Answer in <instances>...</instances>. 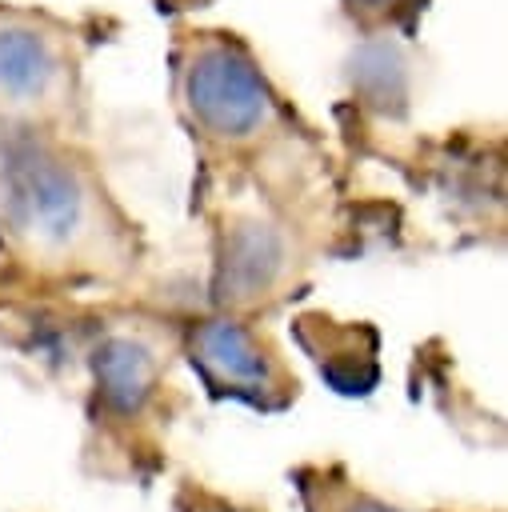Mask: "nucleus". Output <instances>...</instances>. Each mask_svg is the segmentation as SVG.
<instances>
[{
  "label": "nucleus",
  "mask_w": 508,
  "mask_h": 512,
  "mask_svg": "<svg viewBox=\"0 0 508 512\" xmlns=\"http://www.w3.org/2000/svg\"><path fill=\"white\" fill-rule=\"evenodd\" d=\"M192 364L200 376L228 396L264 400L280 388V364L272 352L236 320H208L192 332Z\"/></svg>",
  "instance_id": "20e7f679"
},
{
  "label": "nucleus",
  "mask_w": 508,
  "mask_h": 512,
  "mask_svg": "<svg viewBox=\"0 0 508 512\" xmlns=\"http://www.w3.org/2000/svg\"><path fill=\"white\" fill-rule=\"evenodd\" d=\"M328 512H396V508H388V504H380V500H368V496H344V500H336Z\"/></svg>",
  "instance_id": "6e6552de"
},
{
  "label": "nucleus",
  "mask_w": 508,
  "mask_h": 512,
  "mask_svg": "<svg viewBox=\"0 0 508 512\" xmlns=\"http://www.w3.org/2000/svg\"><path fill=\"white\" fill-rule=\"evenodd\" d=\"M168 8H200V4H212V0H164Z\"/></svg>",
  "instance_id": "1a4fd4ad"
},
{
  "label": "nucleus",
  "mask_w": 508,
  "mask_h": 512,
  "mask_svg": "<svg viewBox=\"0 0 508 512\" xmlns=\"http://www.w3.org/2000/svg\"><path fill=\"white\" fill-rule=\"evenodd\" d=\"M344 12L364 24V28H388V24H400L416 12L420 0H340Z\"/></svg>",
  "instance_id": "0eeeda50"
},
{
  "label": "nucleus",
  "mask_w": 508,
  "mask_h": 512,
  "mask_svg": "<svg viewBox=\"0 0 508 512\" xmlns=\"http://www.w3.org/2000/svg\"><path fill=\"white\" fill-rule=\"evenodd\" d=\"M176 96L192 128L224 144H244L280 116L260 64L228 32H188V40H180Z\"/></svg>",
  "instance_id": "f03ea898"
},
{
  "label": "nucleus",
  "mask_w": 508,
  "mask_h": 512,
  "mask_svg": "<svg viewBox=\"0 0 508 512\" xmlns=\"http://www.w3.org/2000/svg\"><path fill=\"white\" fill-rule=\"evenodd\" d=\"M284 268V236L264 220H236L224 236L216 296L220 300H256L264 296Z\"/></svg>",
  "instance_id": "39448f33"
},
{
  "label": "nucleus",
  "mask_w": 508,
  "mask_h": 512,
  "mask_svg": "<svg viewBox=\"0 0 508 512\" xmlns=\"http://www.w3.org/2000/svg\"><path fill=\"white\" fill-rule=\"evenodd\" d=\"M0 228L24 256L56 264L120 240L92 176L44 144H12L0 160Z\"/></svg>",
  "instance_id": "f257e3e1"
},
{
  "label": "nucleus",
  "mask_w": 508,
  "mask_h": 512,
  "mask_svg": "<svg viewBox=\"0 0 508 512\" xmlns=\"http://www.w3.org/2000/svg\"><path fill=\"white\" fill-rule=\"evenodd\" d=\"M96 376H100V388H104L112 408L136 412L148 400V392H152L156 364H152L144 344H136V340H108L96 352Z\"/></svg>",
  "instance_id": "423d86ee"
},
{
  "label": "nucleus",
  "mask_w": 508,
  "mask_h": 512,
  "mask_svg": "<svg viewBox=\"0 0 508 512\" xmlns=\"http://www.w3.org/2000/svg\"><path fill=\"white\" fill-rule=\"evenodd\" d=\"M76 84L72 32L52 16L0 8V112L48 116Z\"/></svg>",
  "instance_id": "7ed1b4c3"
}]
</instances>
